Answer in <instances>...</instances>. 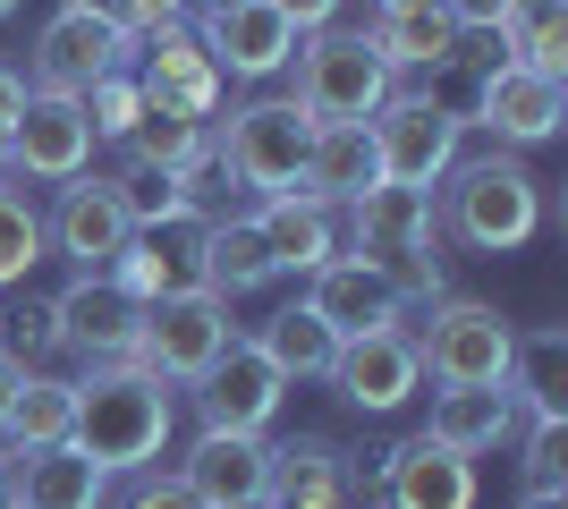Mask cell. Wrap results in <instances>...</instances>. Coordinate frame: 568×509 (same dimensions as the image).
<instances>
[{
	"instance_id": "cell-1",
	"label": "cell",
	"mask_w": 568,
	"mask_h": 509,
	"mask_svg": "<svg viewBox=\"0 0 568 509\" xmlns=\"http://www.w3.org/2000/svg\"><path fill=\"white\" fill-rule=\"evenodd\" d=\"M170 425H179V408H170L162 374H144V365H94V374L77 383L69 441L102 467V476H144V467L162 459Z\"/></svg>"
},
{
	"instance_id": "cell-2",
	"label": "cell",
	"mask_w": 568,
	"mask_h": 509,
	"mask_svg": "<svg viewBox=\"0 0 568 509\" xmlns=\"http://www.w3.org/2000/svg\"><path fill=\"white\" fill-rule=\"evenodd\" d=\"M348 213V246L339 255H356V264H374L382 281L399 297H442V204L416 187H365L356 204H339Z\"/></svg>"
},
{
	"instance_id": "cell-3",
	"label": "cell",
	"mask_w": 568,
	"mask_h": 509,
	"mask_svg": "<svg viewBox=\"0 0 568 509\" xmlns=\"http://www.w3.org/2000/svg\"><path fill=\"white\" fill-rule=\"evenodd\" d=\"M442 179H450L442 187V221L475 255H518L544 230V179L518 153H475V162H450Z\"/></svg>"
},
{
	"instance_id": "cell-4",
	"label": "cell",
	"mask_w": 568,
	"mask_h": 509,
	"mask_svg": "<svg viewBox=\"0 0 568 509\" xmlns=\"http://www.w3.org/2000/svg\"><path fill=\"white\" fill-rule=\"evenodd\" d=\"M297 111H306L314 128L332 120H374L382 102H390V69H382V51L365 43V34H297Z\"/></svg>"
},
{
	"instance_id": "cell-5",
	"label": "cell",
	"mask_w": 568,
	"mask_h": 509,
	"mask_svg": "<svg viewBox=\"0 0 568 509\" xmlns=\"http://www.w3.org/2000/svg\"><path fill=\"white\" fill-rule=\"evenodd\" d=\"M416 339V365L433 383H509V348H518V323L484 306V297H433L425 332Z\"/></svg>"
},
{
	"instance_id": "cell-6",
	"label": "cell",
	"mask_w": 568,
	"mask_h": 509,
	"mask_svg": "<svg viewBox=\"0 0 568 509\" xmlns=\"http://www.w3.org/2000/svg\"><path fill=\"white\" fill-rule=\"evenodd\" d=\"M221 162H230L237 187L255 195H297V179H306V145H314V120L297 111V102H237L230 128L213 136Z\"/></svg>"
},
{
	"instance_id": "cell-7",
	"label": "cell",
	"mask_w": 568,
	"mask_h": 509,
	"mask_svg": "<svg viewBox=\"0 0 568 509\" xmlns=\"http://www.w3.org/2000/svg\"><path fill=\"white\" fill-rule=\"evenodd\" d=\"M365 128H374L382 187H416V195H433V179L458 162V111H442L433 94H399V85H390V102H382Z\"/></svg>"
},
{
	"instance_id": "cell-8",
	"label": "cell",
	"mask_w": 568,
	"mask_h": 509,
	"mask_svg": "<svg viewBox=\"0 0 568 509\" xmlns=\"http://www.w3.org/2000/svg\"><path fill=\"white\" fill-rule=\"evenodd\" d=\"M230 297L213 289H179V297H153L144 306V339H136V365L162 374V383H195L204 365L230 348Z\"/></svg>"
},
{
	"instance_id": "cell-9",
	"label": "cell",
	"mask_w": 568,
	"mask_h": 509,
	"mask_svg": "<svg viewBox=\"0 0 568 509\" xmlns=\"http://www.w3.org/2000/svg\"><path fill=\"white\" fill-rule=\"evenodd\" d=\"M288 399V374L263 357L255 339H230L204 374H195V408H204V434H263Z\"/></svg>"
},
{
	"instance_id": "cell-10",
	"label": "cell",
	"mask_w": 568,
	"mask_h": 509,
	"mask_svg": "<svg viewBox=\"0 0 568 509\" xmlns=\"http://www.w3.org/2000/svg\"><path fill=\"white\" fill-rule=\"evenodd\" d=\"M60 315V348L94 365H136V339H144V297H128L111 272H77L69 289L51 297Z\"/></svg>"
},
{
	"instance_id": "cell-11",
	"label": "cell",
	"mask_w": 568,
	"mask_h": 509,
	"mask_svg": "<svg viewBox=\"0 0 568 509\" xmlns=\"http://www.w3.org/2000/svg\"><path fill=\"white\" fill-rule=\"evenodd\" d=\"M136 60V34H119V26H102V18H85V9H51V26H43V43H34V94H85V85H102L111 69H128Z\"/></svg>"
},
{
	"instance_id": "cell-12",
	"label": "cell",
	"mask_w": 568,
	"mask_h": 509,
	"mask_svg": "<svg viewBox=\"0 0 568 509\" xmlns=\"http://www.w3.org/2000/svg\"><path fill=\"white\" fill-rule=\"evenodd\" d=\"M195 43L213 51V69H221V77H246V85H263V77H281L288 60H297V26L281 18V0H213Z\"/></svg>"
},
{
	"instance_id": "cell-13",
	"label": "cell",
	"mask_w": 568,
	"mask_h": 509,
	"mask_svg": "<svg viewBox=\"0 0 568 509\" xmlns=\"http://www.w3.org/2000/svg\"><path fill=\"white\" fill-rule=\"evenodd\" d=\"M136 94L153 102V111H179V120H204L213 128V111H221V85H230V77L213 69V51L195 43L187 26H153V34H136Z\"/></svg>"
},
{
	"instance_id": "cell-14",
	"label": "cell",
	"mask_w": 568,
	"mask_h": 509,
	"mask_svg": "<svg viewBox=\"0 0 568 509\" xmlns=\"http://www.w3.org/2000/svg\"><path fill=\"white\" fill-rule=\"evenodd\" d=\"M204 238H213V221L204 213H170V221H153V230H136V238L119 246V264H111V281L128 297H179V289H204Z\"/></svg>"
},
{
	"instance_id": "cell-15",
	"label": "cell",
	"mask_w": 568,
	"mask_h": 509,
	"mask_svg": "<svg viewBox=\"0 0 568 509\" xmlns=\"http://www.w3.org/2000/svg\"><path fill=\"white\" fill-rule=\"evenodd\" d=\"M332 390L348 399L356 416H399L416 390H425V365H416V339L399 332H365V339H339L332 357Z\"/></svg>"
},
{
	"instance_id": "cell-16",
	"label": "cell",
	"mask_w": 568,
	"mask_h": 509,
	"mask_svg": "<svg viewBox=\"0 0 568 509\" xmlns=\"http://www.w3.org/2000/svg\"><path fill=\"white\" fill-rule=\"evenodd\" d=\"M475 120L493 128L500 145H551L560 120H568V77L500 60V69H484V85H475Z\"/></svg>"
},
{
	"instance_id": "cell-17",
	"label": "cell",
	"mask_w": 568,
	"mask_h": 509,
	"mask_svg": "<svg viewBox=\"0 0 568 509\" xmlns=\"http://www.w3.org/2000/svg\"><path fill=\"white\" fill-rule=\"evenodd\" d=\"M85 162H94V128H85V111H77L69 94H26L18 128H9V170L69 187V179H85Z\"/></svg>"
},
{
	"instance_id": "cell-18",
	"label": "cell",
	"mask_w": 568,
	"mask_h": 509,
	"mask_svg": "<svg viewBox=\"0 0 568 509\" xmlns=\"http://www.w3.org/2000/svg\"><path fill=\"white\" fill-rule=\"evenodd\" d=\"M382 509H475V459L407 434L399 450H382Z\"/></svg>"
},
{
	"instance_id": "cell-19",
	"label": "cell",
	"mask_w": 568,
	"mask_h": 509,
	"mask_svg": "<svg viewBox=\"0 0 568 509\" xmlns=\"http://www.w3.org/2000/svg\"><path fill=\"white\" fill-rule=\"evenodd\" d=\"M306 306L332 323V339H365V332H399L407 323V297L390 289L374 264H356V255H332V264L314 272Z\"/></svg>"
},
{
	"instance_id": "cell-20",
	"label": "cell",
	"mask_w": 568,
	"mask_h": 509,
	"mask_svg": "<svg viewBox=\"0 0 568 509\" xmlns=\"http://www.w3.org/2000/svg\"><path fill=\"white\" fill-rule=\"evenodd\" d=\"M43 230H51V246H60L77 272H111L119 246L136 238V221L119 213L111 179H69V187H60V213H51Z\"/></svg>"
},
{
	"instance_id": "cell-21",
	"label": "cell",
	"mask_w": 568,
	"mask_h": 509,
	"mask_svg": "<svg viewBox=\"0 0 568 509\" xmlns=\"http://www.w3.org/2000/svg\"><path fill=\"white\" fill-rule=\"evenodd\" d=\"M213 509H263L272 501V441L263 434H195L187 467H179Z\"/></svg>"
},
{
	"instance_id": "cell-22",
	"label": "cell",
	"mask_w": 568,
	"mask_h": 509,
	"mask_svg": "<svg viewBox=\"0 0 568 509\" xmlns=\"http://www.w3.org/2000/svg\"><path fill=\"white\" fill-rule=\"evenodd\" d=\"M425 434L442 450H458V459H484V450H500L518 434V399H509V383H442Z\"/></svg>"
},
{
	"instance_id": "cell-23",
	"label": "cell",
	"mask_w": 568,
	"mask_h": 509,
	"mask_svg": "<svg viewBox=\"0 0 568 509\" xmlns=\"http://www.w3.org/2000/svg\"><path fill=\"white\" fill-rule=\"evenodd\" d=\"M365 187H382V162H374V128L365 120H332L314 128L306 145V179H297V195H314V204H356Z\"/></svg>"
},
{
	"instance_id": "cell-24",
	"label": "cell",
	"mask_w": 568,
	"mask_h": 509,
	"mask_svg": "<svg viewBox=\"0 0 568 509\" xmlns=\"http://www.w3.org/2000/svg\"><path fill=\"white\" fill-rule=\"evenodd\" d=\"M102 476L77 441H51V450H18V467H9V501L18 509H102Z\"/></svg>"
},
{
	"instance_id": "cell-25",
	"label": "cell",
	"mask_w": 568,
	"mask_h": 509,
	"mask_svg": "<svg viewBox=\"0 0 568 509\" xmlns=\"http://www.w3.org/2000/svg\"><path fill=\"white\" fill-rule=\"evenodd\" d=\"M263 509H348V450L323 434H297L272 450V501Z\"/></svg>"
},
{
	"instance_id": "cell-26",
	"label": "cell",
	"mask_w": 568,
	"mask_h": 509,
	"mask_svg": "<svg viewBox=\"0 0 568 509\" xmlns=\"http://www.w3.org/2000/svg\"><path fill=\"white\" fill-rule=\"evenodd\" d=\"M263 246H272V272H323L339 255V221L332 204H314V195H263V213H255Z\"/></svg>"
},
{
	"instance_id": "cell-27",
	"label": "cell",
	"mask_w": 568,
	"mask_h": 509,
	"mask_svg": "<svg viewBox=\"0 0 568 509\" xmlns=\"http://www.w3.org/2000/svg\"><path fill=\"white\" fill-rule=\"evenodd\" d=\"M365 43L382 51V69L399 77V69H450L467 34H458V26L442 18V0H416V9H382Z\"/></svg>"
},
{
	"instance_id": "cell-28",
	"label": "cell",
	"mask_w": 568,
	"mask_h": 509,
	"mask_svg": "<svg viewBox=\"0 0 568 509\" xmlns=\"http://www.w3.org/2000/svg\"><path fill=\"white\" fill-rule=\"evenodd\" d=\"M509 399L526 416H568V332L560 323L518 332V348H509Z\"/></svg>"
},
{
	"instance_id": "cell-29",
	"label": "cell",
	"mask_w": 568,
	"mask_h": 509,
	"mask_svg": "<svg viewBox=\"0 0 568 509\" xmlns=\"http://www.w3.org/2000/svg\"><path fill=\"white\" fill-rule=\"evenodd\" d=\"M500 51L518 69H544V77H568V0H500Z\"/></svg>"
},
{
	"instance_id": "cell-30",
	"label": "cell",
	"mask_w": 568,
	"mask_h": 509,
	"mask_svg": "<svg viewBox=\"0 0 568 509\" xmlns=\"http://www.w3.org/2000/svg\"><path fill=\"white\" fill-rule=\"evenodd\" d=\"M255 348L272 365H281L288 383H332V357H339V339H332V323L314 315V306H281V315L255 332Z\"/></svg>"
},
{
	"instance_id": "cell-31",
	"label": "cell",
	"mask_w": 568,
	"mask_h": 509,
	"mask_svg": "<svg viewBox=\"0 0 568 509\" xmlns=\"http://www.w3.org/2000/svg\"><path fill=\"white\" fill-rule=\"evenodd\" d=\"M281 272H272V246H263L255 221H213V238H204V289L213 297H246V289H272Z\"/></svg>"
},
{
	"instance_id": "cell-32",
	"label": "cell",
	"mask_w": 568,
	"mask_h": 509,
	"mask_svg": "<svg viewBox=\"0 0 568 509\" xmlns=\"http://www.w3.org/2000/svg\"><path fill=\"white\" fill-rule=\"evenodd\" d=\"M77 425V383H60V374H26L18 399H9V450H51V441H69Z\"/></svg>"
},
{
	"instance_id": "cell-33",
	"label": "cell",
	"mask_w": 568,
	"mask_h": 509,
	"mask_svg": "<svg viewBox=\"0 0 568 509\" xmlns=\"http://www.w3.org/2000/svg\"><path fill=\"white\" fill-rule=\"evenodd\" d=\"M43 246H51V230L34 213V195L9 187V170H0V289H18L26 272L43 264Z\"/></svg>"
},
{
	"instance_id": "cell-34",
	"label": "cell",
	"mask_w": 568,
	"mask_h": 509,
	"mask_svg": "<svg viewBox=\"0 0 568 509\" xmlns=\"http://www.w3.org/2000/svg\"><path fill=\"white\" fill-rule=\"evenodd\" d=\"M204 145H213V128H204V120H179V111H153V102H144V120L128 128V162H153V170L195 162Z\"/></svg>"
},
{
	"instance_id": "cell-35",
	"label": "cell",
	"mask_w": 568,
	"mask_h": 509,
	"mask_svg": "<svg viewBox=\"0 0 568 509\" xmlns=\"http://www.w3.org/2000/svg\"><path fill=\"white\" fill-rule=\"evenodd\" d=\"M111 195H119V213L136 221V230H153V221H170V213H187L179 170H153V162H119V170H111Z\"/></svg>"
},
{
	"instance_id": "cell-36",
	"label": "cell",
	"mask_w": 568,
	"mask_h": 509,
	"mask_svg": "<svg viewBox=\"0 0 568 509\" xmlns=\"http://www.w3.org/2000/svg\"><path fill=\"white\" fill-rule=\"evenodd\" d=\"M51 348H60V315H51V297H26L18 315H0V357L18 365V374H43Z\"/></svg>"
},
{
	"instance_id": "cell-37",
	"label": "cell",
	"mask_w": 568,
	"mask_h": 509,
	"mask_svg": "<svg viewBox=\"0 0 568 509\" xmlns=\"http://www.w3.org/2000/svg\"><path fill=\"white\" fill-rule=\"evenodd\" d=\"M77 111H85V128H94V145H102V136H111V145H128V128L144 120V94H136V77H128V69H111L102 85H85V94H77Z\"/></svg>"
},
{
	"instance_id": "cell-38",
	"label": "cell",
	"mask_w": 568,
	"mask_h": 509,
	"mask_svg": "<svg viewBox=\"0 0 568 509\" xmlns=\"http://www.w3.org/2000/svg\"><path fill=\"white\" fill-rule=\"evenodd\" d=\"M526 492H568V416H535V434H526Z\"/></svg>"
},
{
	"instance_id": "cell-39",
	"label": "cell",
	"mask_w": 568,
	"mask_h": 509,
	"mask_svg": "<svg viewBox=\"0 0 568 509\" xmlns=\"http://www.w3.org/2000/svg\"><path fill=\"white\" fill-rule=\"evenodd\" d=\"M128 509H213V501H204V492H195L187 476H144Z\"/></svg>"
},
{
	"instance_id": "cell-40",
	"label": "cell",
	"mask_w": 568,
	"mask_h": 509,
	"mask_svg": "<svg viewBox=\"0 0 568 509\" xmlns=\"http://www.w3.org/2000/svg\"><path fill=\"white\" fill-rule=\"evenodd\" d=\"M128 26L153 34V26H187V0H128Z\"/></svg>"
},
{
	"instance_id": "cell-41",
	"label": "cell",
	"mask_w": 568,
	"mask_h": 509,
	"mask_svg": "<svg viewBox=\"0 0 568 509\" xmlns=\"http://www.w3.org/2000/svg\"><path fill=\"white\" fill-rule=\"evenodd\" d=\"M26 94H34V85H26V69H9V60H0V136H9V128H18Z\"/></svg>"
},
{
	"instance_id": "cell-42",
	"label": "cell",
	"mask_w": 568,
	"mask_h": 509,
	"mask_svg": "<svg viewBox=\"0 0 568 509\" xmlns=\"http://www.w3.org/2000/svg\"><path fill=\"white\" fill-rule=\"evenodd\" d=\"M281 18L297 26V34H323V26L339 18V0H281Z\"/></svg>"
},
{
	"instance_id": "cell-43",
	"label": "cell",
	"mask_w": 568,
	"mask_h": 509,
	"mask_svg": "<svg viewBox=\"0 0 568 509\" xmlns=\"http://www.w3.org/2000/svg\"><path fill=\"white\" fill-rule=\"evenodd\" d=\"M69 9H85V18L119 26V34H136V26H128V0H69Z\"/></svg>"
},
{
	"instance_id": "cell-44",
	"label": "cell",
	"mask_w": 568,
	"mask_h": 509,
	"mask_svg": "<svg viewBox=\"0 0 568 509\" xmlns=\"http://www.w3.org/2000/svg\"><path fill=\"white\" fill-rule=\"evenodd\" d=\"M18 383H26V374H18L9 357H0V434H9V399H18Z\"/></svg>"
},
{
	"instance_id": "cell-45",
	"label": "cell",
	"mask_w": 568,
	"mask_h": 509,
	"mask_svg": "<svg viewBox=\"0 0 568 509\" xmlns=\"http://www.w3.org/2000/svg\"><path fill=\"white\" fill-rule=\"evenodd\" d=\"M9 467H18V450H9V441H0V509H9Z\"/></svg>"
},
{
	"instance_id": "cell-46",
	"label": "cell",
	"mask_w": 568,
	"mask_h": 509,
	"mask_svg": "<svg viewBox=\"0 0 568 509\" xmlns=\"http://www.w3.org/2000/svg\"><path fill=\"white\" fill-rule=\"evenodd\" d=\"M526 509H568V492H526Z\"/></svg>"
},
{
	"instance_id": "cell-47",
	"label": "cell",
	"mask_w": 568,
	"mask_h": 509,
	"mask_svg": "<svg viewBox=\"0 0 568 509\" xmlns=\"http://www.w3.org/2000/svg\"><path fill=\"white\" fill-rule=\"evenodd\" d=\"M374 9H416V0H374Z\"/></svg>"
},
{
	"instance_id": "cell-48",
	"label": "cell",
	"mask_w": 568,
	"mask_h": 509,
	"mask_svg": "<svg viewBox=\"0 0 568 509\" xmlns=\"http://www.w3.org/2000/svg\"><path fill=\"white\" fill-rule=\"evenodd\" d=\"M0 170H9V136H0Z\"/></svg>"
},
{
	"instance_id": "cell-49",
	"label": "cell",
	"mask_w": 568,
	"mask_h": 509,
	"mask_svg": "<svg viewBox=\"0 0 568 509\" xmlns=\"http://www.w3.org/2000/svg\"><path fill=\"white\" fill-rule=\"evenodd\" d=\"M9 9H18V0H0V18H9Z\"/></svg>"
},
{
	"instance_id": "cell-50",
	"label": "cell",
	"mask_w": 568,
	"mask_h": 509,
	"mask_svg": "<svg viewBox=\"0 0 568 509\" xmlns=\"http://www.w3.org/2000/svg\"><path fill=\"white\" fill-rule=\"evenodd\" d=\"M9 509H18V501H9Z\"/></svg>"
}]
</instances>
